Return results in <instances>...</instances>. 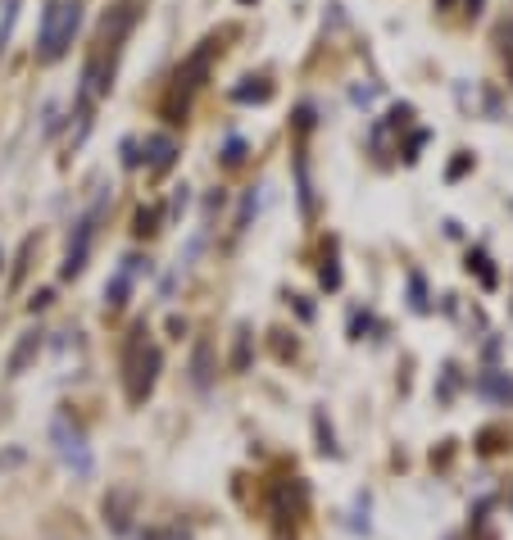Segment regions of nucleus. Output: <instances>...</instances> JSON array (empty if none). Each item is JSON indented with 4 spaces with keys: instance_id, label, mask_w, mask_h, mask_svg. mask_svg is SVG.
Wrapping results in <instances>:
<instances>
[{
    "instance_id": "obj_9",
    "label": "nucleus",
    "mask_w": 513,
    "mask_h": 540,
    "mask_svg": "<svg viewBox=\"0 0 513 540\" xmlns=\"http://www.w3.org/2000/svg\"><path fill=\"white\" fill-rule=\"evenodd\" d=\"M37 350H41V332H23V341L14 345V354H10V373L14 377L28 373V364L37 359Z\"/></svg>"
},
{
    "instance_id": "obj_17",
    "label": "nucleus",
    "mask_w": 513,
    "mask_h": 540,
    "mask_svg": "<svg viewBox=\"0 0 513 540\" xmlns=\"http://www.w3.org/2000/svg\"><path fill=\"white\" fill-rule=\"evenodd\" d=\"M50 305V291H37L32 295V314H37V309H46Z\"/></svg>"
},
{
    "instance_id": "obj_13",
    "label": "nucleus",
    "mask_w": 513,
    "mask_h": 540,
    "mask_svg": "<svg viewBox=\"0 0 513 540\" xmlns=\"http://www.w3.org/2000/svg\"><path fill=\"white\" fill-rule=\"evenodd\" d=\"M250 82H255V87H237L232 96H237V100H268V96H273V87H268L264 78H250Z\"/></svg>"
},
{
    "instance_id": "obj_5",
    "label": "nucleus",
    "mask_w": 513,
    "mask_h": 540,
    "mask_svg": "<svg viewBox=\"0 0 513 540\" xmlns=\"http://www.w3.org/2000/svg\"><path fill=\"white\" fill-rule=\"evenodd\" d=\"M50 436H55V445H60L64 463H69L73 472H82L87 477L91 472V454H87V436L78 432V427L69 423V418H55V427H50Z\"/></svg>"
},
{
    "instance_id": "obj_6",
    "label": "nucleus",
    "mask_w": 513,
    "mask_h": 540,
    "mask_svg": "<svg viewBox=\"0 0 513 540\" xmlns=\"http://www.w3.org/2000/svg\"><path fill=\"white\" fill-rule=\"evenodd\" d=\"M137 23V10L132 5H119V10H109L105 23H100V50H114L123 37H128V28Z\"/></svg>"
},
{
    "instance_id": "obj_4",
    "label": "nucleus",
    "mask_w": 513,
    "mask_h": 540,
    "mask_svg": "<svg viewBox=\"0 0 513 540\" xmlns=\"http://www.w3.org/2000/svg\"><path fill=\"white\" fill-rule=\"evenodd\" d=\"M96 218H100V205L91 209L87 218H82L78 227H73V236H69V250H64V268L60 273L64 277H78L82 268H87V255H91V241H96Z\"/></svg>"
},
{
    "instance_id": "obj_1",
    "label": "nucleus",
    "mask_w": 513,
    "mask_h": 540,
    "mask_svg": "<svg viewBox=\"0 0 513 540\" xmlns=\"http://www.w3.org/2000/svg\"><path fill=\"white\" fill-rule=\"evenodd\" d=\"M78 28H82V0H50L46 14H41V37H37L41 64H55V59L69 55Z\"/></svg>"
},
{
    "instance_id": "obj_3",
    "label": "nucleus",
    "mask_w": 513,
    "mask_h": 540,
    "mask_svg": "<svg viewBox=\"0 0 513 540\" xmlns=\"http://www.w3.org/2000/svg\"><path fill=\"white\" fill-rule=\"evenodd\" d=\"M214 55H218V41H200V46L191 50V55L178 64V73H173V87H168V100H164L168 118L187 114V100H191V91H196L200 82L209 78V64H214Z\"/></svg>"
},
{
    "instance_id": "obj_10",
    "label": "nucleus",
    "mask_w": 513,
    "mask_h": 540,
    "mask_svg": "<svg viewBox=\"0 0 513 540\" xmlns=\"http://www.w3.org/2000/svg\"><path fill=\"white\" fill-rule=\"evenodd\" d=\"M209 359H214V345H209V341H196V354H191V382H196L200 391L214 382V368H209Z\"/></svg>"
},
{
    "instance_id": "obj_2",
    "label": "nucleus",
    "mask_w": 513,
    "mask_h": 540,
    "mask_svg": "<svg viewBox=\"0 0 513 540\" xmlns=\"http://www.w3.org/2000/svg\"><path fill=\"white\" fill-rule=\"evenodd\" d=\"M159 368H164V354H159V345L146 341V327H137L128 341V359H123V386H128L132 404L150 400V391L159 382Z\"/></svg>"
},
{
    "instance_id": "obj_8",
    "label": "nucleus",
    "mask_w": 513,
    "mask_h": 540,
    "mask_svg": "<svg viewBox=\"0 0 513 540\" xmlns=\"http://www.w3.org/2000/svg\"><path fill=\"white\" fill-rule=\"evenodd\" d=\"M132 504H137V495H132V491H114V495H105V522H109V527H114V531H128Z\"/></svg>"
},
{
    "instance_id": "obj_18",
    "label": "nucleus",
    "mask_w": 513,
    "mask_h": 540,
    "mask_svg": "<svg viewBox=\"0 0 513 540\" xmlns=\"http://www.w3.org/2000/svg\"><path fill=\"white\" fill-rule=\"evenodd\" d=\"M146 540H178V536H164V531H150Z\"/></svg>"
},
{
    "instance_id": "obj_15",
    "label": "nucleus",
    "mask_w": 513,
    "mask_h": 540,
    "mask_svg": "<svg viewBox=\"0 0 513 540\" xmlns=\"http://www.w3.org/2000/svg\"><path fill=\"white\" fill-rule=\"evenodd\" d=\"M132 232H137V236H150V232H155V209H141V214H137V227H132Z\"/></svg>"
},
{
    "instance_id": "obj_7",
    "label": "nucleus",
    "mask_w": 513,
    "mask_h": 540,
    "mask_svg": "<svg viewBox=\"0 0 513 540\" xmlns=\"http://www.w3.org/2000/svg\"><path fill=\"white\" fill-rule=\"evenodd\" d=\"M146 155H150V173H168L178 164V141L173 137H146Z\"/></svg>"
},
{
    "instance_id": "obj_16",
    "label": "nucleus",
    "mask_w": 513,
    "mask_h": 540,
    "mask_svg": "<svg viewBox=\"0 0 513 540\" xmlns=\"http://www.w3.org/2000/svg\"><path fill=\"white\" fill-rule=\"evenodd\" d=\"M227 164H241V159H246V146H241V141H232V146H227Z\"/></svg>"
},
{
    "instance_id": "obj_14",
    "label": "nucleus",
    "mask_w": 513,
    "mask_h": 540,
    "mask_svg": "<svg viewBox=\"0 0 513 540\" xmlns=\"http://www.w3.org/2000/svg\"><path fill=\"white\" fill-rule=\"evenodd\" d=\"M246 350H250V327H237V354H232V368H237V373L250 364Z\"/></svg>"
},
{
    "instance_id": "obj_12",
    "label": "nucleus",
    "mask_w": 513,
    "mask_h": 540,
    "mask_svg": "<svg viewBox=\"0 0 513 540\" xmlns=\"http://www.w3.org/2000/svg\"><path fill=\"white\" fill-rule=\"evenodd\" d=\"M482 391L495 395V400H513V382H504V377H495V373L482 377Z\"/></svg>"
},
{
    "instance_id": "obj_11",
    "label": "nucleus",
    "mask_w": 513,
    "mask_h": 540,
    "mask_svg": "<svg viewBox=\"0 0 513 540\" xmlns=\"http://www.w3.org/2000/svg\"><path fill=\"white\" fill-rule=\"evenodd\" d=\"M128 273H119V277H114V286H105V305L109 309H119L123 305V300H128Z\"/></svg>"
}]
</instances>
